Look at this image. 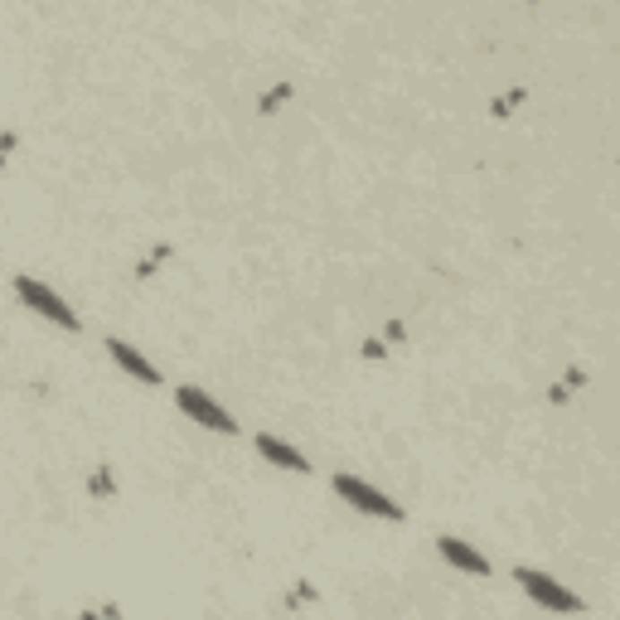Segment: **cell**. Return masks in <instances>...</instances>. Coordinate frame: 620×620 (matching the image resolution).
Wrapping results in <instances>:
<instances>
[{
    "label": "cell",
    "instance_id": "cell-1",
    "mask_svg": "<svg viewBox=\"0 0 620 620\" xmlns=\"http://www.w3.org/2000/svg\"><path fill=\"white\" fill-rule=\"evenodd\" d=\"M15 301L25 306V310H34L39 320H49V325L68 330V335H78V330H82L78 310L68 306V301L54 291L49 281H39V277H34V271H20V277H15Z\"/></svg>",
    "mask_w": 620,
    "mask_h": 620
},
{
    "label": "cell",
    "instance_id": "cell-2",
    "mask_svg": "<svg viewBox=\"0 0 620 620\" xmlns=\"http://www.w3.org/2000/svg\"><path fill=\"white\" fill-rule=\"evenodd\" d=\"M330 490H335V495L344 499V504L354 509V514L388 519V523H402V519H408V509H402L392 495H383V490H378V485H368V480H359V475H349V470L330 475Z\"/></svg>",
    "mask_w": 620,
    "mask_h": 620
},
{
    "label": "cell",
    "instance_id": "cell-3",
    "mask_svg": "<svg viewBox=\"0 0 620 620\" xmlns=\"http://www.w3.org/2000/svg\"><path fill=\"white\" fill-rule=\"evenodd\" d=\"M514 581H519V591L529 596L533 606H543V611H553V616H577L581 606H587L577 591H567L563 581H557L553 572H543V567L519 563V567H514Z\"/></svg>",
    "mask_w": 620,
    "mask_h": 620
},
{
    "label": "cell",
    "instance_id": "cell-4",
    "mask_svg": "<svg viewBox=\"0 0 620 620\" xmlns=\"http://www.w3.org/2000/svg\"><path fill=\"white\" fill-rule=\"evenodd\" d=\"M175 408H180L194 426H204L213 436H237V417L213 398L209 388H194V383H180L175 388Z\"/></svg>",
    "mask_w": 620,
    "mask_h": 620
},
{
    "label": "cell",
    "instance_id": "cell-5",
    "mask_svg": "<svg viewBox=\"0 0 620 620\" xmlns=\"http://www.w3.org/2000/svg\"><path fill=\"white\" fill-rule=\"evenodd\" d=\"M107 359H112L116 368H122L126 378H136V383H146V388H160V383H165L160 364H155V359H146V354H141L131 340H116V335H107Z\"/></svg>",
    "mask_w": 620,
    "mask_h": 620
},
{
    "label": "cell",
    "instance_id": "cell-6",
    "mask_svg": "<svg viewBox=\"0 0 620 620\" xmlns=\"http://www.w3.org/2000/svg\"><path fill=\"white\" fill-rule=\"evenodd\" d=\"M436 553H441V563L446 567H456V572H470V577H490V557L480 553L475 543H465V538H456V533H441L436 538Z\"/></svg>",
    "mask_w": 620,
    "mask_h": 620
},
{
    "label": "cell",
    "instance_id": "cell-7",
    "mask_svg": "<svg viewBox=\"0 0 620 620\" xmlns=\"http://www.w3.org/2000/svg\"><path fill=\"white\" fill-rule=\"evenodd\" d=\"M253 446H257V456L267 461V465H277V470L310 475V461L291 446V441H281V436H271V432H257V436H253Z\"/></svg>",
    "mask_w": 620,
    "mask_h": 620
},
{
    "label": "cell",
    "instance_id": "cell-8",
    "mask_svg": "<svg viewBox=\"0 0 620 620\" xmlns=\"http://www.w3.org/2000/svg\"><path fill=\"white\" fill-rule=\"evenodd\" d=\"M291 92H296V88H291V82H281V88H277V92H262V102H257V112H262V116H271V112H277V107H286V102H291Z\"/></svg>",
    "mask_w": 620,
    "mask_h": 620
},
{
    "label": "cell",
    "instance_id": "cell-9",
    "mask_svg": "<svg viewBox=\"0 0 620 620\" xmlns=\"http://www.w3.org/2000/svg\"><path fill=\"white\" fill-rule=\"evenodd\" d=\"M15 146H20V131H5V136H0V165L10 160V151H15Z\"/></svg>",
    "mask_w": 620,
    "mask_h": 620
},
{
    "label": "cell",
    "instance_id": "cell-10",
    "mask_svg": "<svg viewBox=\"0 0 620 620\" xmlns=\"http://www.w3.org/2000/svg\"><path fill=\"white\" fill-rule=\"evenodd\" d=\"M92 495H112V475H107V470L92 475Z\"/></svg>",
    "mask_w": 620,
    "mask_h": 620
},
{
    "label": "cell",
    "instance_id": "cell-11",
    "mask_svg": "<svg viewBox=\"0 0 620 620\" xmlns=\"http://www.w3.org/2000/svg\"><path fill=\"white\" fill-rule=\"evenodd\" d=\"M383 354H388L383 340H368V344H364V359H383Z\"/></svg>",
    "mask_w": 620,
    "mask_h": 620
}]
</instances>
